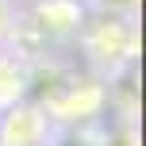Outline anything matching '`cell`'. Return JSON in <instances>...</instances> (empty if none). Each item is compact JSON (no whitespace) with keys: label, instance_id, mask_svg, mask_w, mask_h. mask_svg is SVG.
Returning <instances> with one entry per match:
<instances>
[{"label":"cell","instance_id":"obj_1","mask_svg":"<svg viewBox=\"0 0 146 146\" xmlns=\"http://www.w3.org/2000/svg\"><path fill=\"white\" fill-rule=\"evenodd\" d=\"M81 46L85 54L104 66L108 73H119L135 62L139 54V38H135V15H108V12H96L88 23H81Z\"/></svg>","mask_w":146,"mask_h":146},{"label":"cell","instance_id":"obj_2","mask_svg":"<svg viewBox=\"0 0 146 146\" xmlns=\"http://www.w3.org/2000/svg\"><path fill=\"white\" fill-rule=\"evenodd\" d=\"M50 142V115L42 104H8L0 111V146H46Z\"/></svg>","mask_w":146,"mask_h":146},{"label":"cell","instance_id":"obj_3","mask_svg":"<svg viewBox=\"0 0 146 146\" xmlns=\"http://www.w3.org/2000/svg\"><path fill=\"white\" fill-rule=\"evenodd\" d=\"M81 23H85V8L77 0H38L35 4V27L54 38L77 35Z\"/></svg>","mask_w":146,"mask_h":146},{"label":"cell","instance_id":"obj_4","mask_svg":"<svg viewBox=\"0 0 146 146\" xmlns=\"http://www.w3.org/2000/svg\"><path fill=\"white\" fill-rule=\"evenodd\" d=\"M96 12H108V15H135L139 12V0H92Z\"/></svg>","mask_w":146,"mask_h":146},{"label":"cell","instance_id":"obj_5","mask_svg":"<svg viewBox=\"0 0 146 146\" xmlns=\"http://www.w3.org/2000/svg\"><path fill=\"white\" fill-rule=\"evenodd\" d=\"M0 111H4V108H0Z\"/></svg>","mask_w":146,"mask_h":146}]
</instances>
